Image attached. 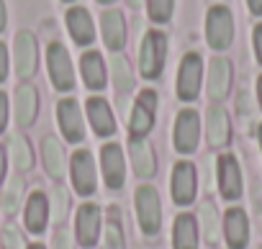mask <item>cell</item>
I'll list each match as a JSON object with an SVG mask.
<instances>
[{"instance_id": "obj_1", "label": "cell", "mask_w": 262, "mask_h": 249, "mask_svg": "<svg viewBox=\"0 0 262 249\" xmlns=\"http://www.w3.org/2000/svg\"><path fill=\"white\" fill-rule=\"evenodd\" d=\"M167 59V36L162 31H147L139 47V70L147 80H157Z\"/></svg>"}, {"instance_id": "obj_2", "label": "cell", "mask_w": 262, "mask_h": 249, "mask_svg": "<svg viewBox=\"0 0 262 249\" xmlns=\"http://www.w3.org/2000/svg\"><path fill=\"white\" fill-rule=\"evenodd\" d=\"M134 200H137L139 229H142L147 236L160 234V229H162V203H160L157 190H155L152 185H139Z\"/></svg>"}, {"instance_id": "obj_3", "label": "cell", "mask_w": 262, "mask_h": 249, "mask_svg": "<svg viewBox=\"0 0 262 249\" xmlns=\"http://www.w3.org/2000/svg\"><path fill=\"white\" fill-rule=\"evenodd\" d=\"M206 39L208 47L221 52L229 49L234 41V16L226 6H213L206 16Z\"/></svg>"}, {"instance_id": "obj_4", "label": "cell", "mask_w": 262, "mask_h": 249, "mask_svg": "<svg viewBox=\"0 0 262 249\" xmlns=\"http://www.w3.org/2000/svg\"><path fill=\"white\" fill-rule=\"evenodd\" d=\"M155 113H157V93L155 90H142L139 98L134 100L131 108V118H128V134L131 139H144L152 126H155Z\"/></svg>"}, {"instance_id": "obj_5", "label": "cell", "mask_w": 262, "mask_h": 249, "mask_svg": "<svg viewBox=\"0 0 262 249\" xmlns=\"http://www.w3.org/2000/svg\"><path fill=\"white\" fill-rule=\"evenodd\" d=\"M201 77H203V59L198 52H188L178 70V95L180 100H195L201 93Z\"/></svg>"}, {"instance_id": "obj_6", "label": "cell", "mask_w": 262, "mask_h": 249, "mask_svg": "<svg viewBox=\"0 0 262 249\" xmlns=\"http://www.w3.org/2000/svg\"><path fill=\"white\" fill-rule=\"evenodd\" d=\"M47 64H49V77L54 82L57 90H72L75 87V72H72V62L67 49L59 41H52L47 49Z\"/></svg>"}, {"instance_id": "obj_7", "label": "cell", "mask_w": 262, "mask_h": 249, "mask_svg": "<svg viewBox=\"0 0 262 249\" xmlns=\"http://www.w3.org/2000/svg\"><path fill=\"white\" fill-rule=\"evenodd\" d=\"M198 139H201V116L190 108L180 110L175 121V149L180 154H193L198 149Z\"/></svg>"}, {"instance_id": "obj_8", "label": "cell", "mask_w": 262, "mask_h": 249, "mask_svg": "<svg viewBox=\"0 0 262 249\" xmlns=\"http://www.w3.org/2000/svg\"><path fill=\"white\" fill-rule=\"evenodd\" d=\"M57 121H59V129L64 134L67 142L77 144L85 139V123H82V110L77 105L75 98H64L57 103Z\"/></svg>"}, {"instance_id": "obj_9", "label": "cell", "mask_w": 262, "mask_h": 249, "mask_svg": "<svg viewBox=\"0 0 262 249\" xmlns=\"http://www.w3.org/2000/svg\"><path fill=\"white\" fill-rule=\"evenodd\" d=\"M72 185L75 190L88 198L95 193L98 183H95V162H93V154L88 149H77L72 154Z\"/></svg>"}, {"instance_id": "obj_10", "label": "cell", "mask_w": 262, "mask_h": 249, "mask_svg": "<svg viewBox=\"0 0 262 249\" xmlns=\"http://www.w3.org/2000/svg\"><path fill=\"white\" fill-rule=\"evenodd\" d=\"M98 234H100V208L95 203H82L75 216V236L85 249H90L98 244Z\"/></svg>"}, {"instance_id": "obj_11", "label": "cell", "mask_w": 262, "mask_h": 249, "mask_svg": "<svg viewBox=\"0 0 262 249\" xmlns=\"http://www.w3.org/2000/svg\"><path fill=\"white\" fill-rule=\"evenodd\" d=\"M13 59L16 72L21 80H29L36 72V36L31 31H18L13 41Z\"/></svg>"}, {"instance_id": "obj_12", "label": "cell", "mask_w": 262, "mask_h": 249, "mask_svg": "<svg viewBox=\"0 0 262 249\" xmlns=\"http://www.w3.org/2000/svg\"><path fill=\"white\" fill-rule=\"evenodd\" d=\"M100 165H103V180L111 190H118L126 180V165H123V152L118 144H105L100 149Z\"/></svg>"}, {"instance_id": "obj_13", "label": "cell", "mask_w": 262, "mask_h": 249, "mask_svg": "<svg viewBox=\"0 0 262 249\" xmlns=\"http://www.w3.org/2000/svg\"><path fill=\"white\" fill-rule=\"evenodd\" d=\"M219 190L226 200H236L242 195V170L231 154L219 157Z\"/></svg>"}, {"instance_id": "obj_14", "label": "cell", "mask_w": 262, "mask_h": 249, "mask_svg": "<svg viewBox=\"0 0 262 249\" xmlns=\"http://www.w3.org/2000/svg\"><path fill=\"white\" fill-rule=\"evenodd\" d=\"M208 98L211 100H224L229 87H231V62L226 57H213L208 64Z\"/></svg>"}, {"instance_id": "obj_15", "label": "cell", "mask_w": 262, "mask_h": 249, "mask_svg": "<svg viewBox=\"0 0 262 249\" xmlns=\"http://www.w3.org/2000/svg\"><path fill=\"white\" fill-rule=\"evenodd\" d=\"M172 198L178 206H188L195 198V167L190 162H178L172 170Z\"/></svg>"}, {"instance_id": "obj_16", "label": "cell", "mask_w": 262, "mask_h": 249, "mask_svg": "<svg viewBox=\"0 0 262 249\" xmlns=\"http://www.w3.org/2000/svg\"><path fill=\"white\" fill-rule=\"evenodd\" d=\"M224 236L226 244L231 249H244L247 239H249V223H247V213L242 208H229L226 218H224Z\"/></svg>"}, {"instance_id": "obj_17", "label": "cell", "mask_w": 262, "mask_h": 249, "mask_svg": "<svg viewBox=\"0 0 262 249\" xmlns=\"http://www.w3.org/2000/svg\"><path fill=\"white\" fill-rule=\"evenodd\" d=\"M39 113V93L34 85L24 82L16 87V121L18 126H31Z\"/></svg>"}, {"instance_id": "obj_18", "label": "cell", "mask_w": 262, "mask_h": 249, "mask_svg": "<svg viewBox=\"0 0 262 249\" xmlns=\"http://www.w3.org/2000/svg\"><path fill=\"white\" fill-rule=\"evenodd\" d=\"M206 137L213 147H224L231 137V123L221 105H211L206 110Z\"/></svg>"}, {"instance_id": "obj_19", "label": "cell", "mask_w": 262, "mask_h": 249, "mask_svg": "<svg viewBox=\"0 0 262 249\" xmlns=\"http://www.w3.org/2000/svg\"><path fill=\"white\" fill-rule=\"evenodd\" d=\"M67 29H70V36L75 39V44L80 47H88L95 41V26H93V18L85 8H70L67 11Z\"/></svg>"}, {"instance_id": "obj_20", "label": "cell", "mask_w": 262, "mask_h": 249, "mask_svg": "<svg viewBox=\"0 0 262 249\" xmlns=\"http://www.w3.org/2000/svg\"><path fill=\"white\" fill-rule=\"evenodd\" d=\"M49 198L44 193H31L29 203H26V213H24V221H26V229L31 234H41L47 229V221H49Z\"/></svg>"}, {"instance_id": "obj_21", "label": "cell", "mask_w": 262, "mask_h": 249, "mask_svg": "<svg viewBox=\"0 0 262 249\" xmlns=\"http://www.w3.org/2000/svg\"><path fill=\"white\" fill-rule=\"evenodd\" d=\"M88 121L93 123V131L98 137H113L116 121L103 98H88Z\"/></svg>"}, {"instance_id": "obj_22", "label": "cell", "mask_w": 262, "mask_h": 249, "mask_svg": "<svg viewBox=\"0 0 262 249\" xmlns=\"http://www.w3.org/2000/svg\"><path fill=\"white\" fill-rule=\"evenodd\" d=\"M100 29H103V41H105L108 49H113V52L123 49V44H126V24H123L121 11H105L100 16Z\"/></svg>"}, {"instance_id": "obj_23", "label": "cell", "mask_w": 262, "mask_h": 249, "mask_svg": "<svg viewBox=\"0 0 262 249\" xmlns=\"http://www.w3.org/2000/svg\"><path fill=\"white\" fill-rule=\"evenodd\" d=\"M41 157H44V167H47V172H49L54 180H62L64 167H67V154H64L62 142L54 139V137H47V139L41 142Z\"/></svg>"}, {"instance_id": "obj_24", "label": "cell", "mask_w": 262, "mask_h": 249, "mask_svg": "<svg viewBox=\"0 0 262 249\" xmlns=\"http://www.w3.org/2000/svg\"><path fill=\"white\" fill-rule=\"evenodd\" d=\"M80 72H82V80L90 90L105 87V64H103V57L98 52H85L80 57Z\"/></svg>"}, {"instance_id": "obj_25", "label": "cell", "mask_w": 262, "mask_h": 249, "mask_svg": "<svg viewBox=\"0 0 262 249\" xmlns=\"http://www.w3.org/2000/svg\"><path fill=\"white\" fill-rule=\"evenodd\" d=\"M172 246L175 249H198V223L190 213H180L175 218Z\"/></svg>"}, {"instance_id": "obj_26", "label": "cell", "mask_w": 262, "mask_h": 249, "mask_svg": "<svg viewBox=\"0 0 262 249\" xmlns=\"http://www.w3.org/2000/svg\"><path fill=\"white\" fill-rule=\"evenodd\" d=\"M131 162H134V172L139 177H152L157 172V160H155V149L137 139V142H131Z\"/></svg>"}, {"instance_id": "obj_27", "label": "cell", "mask_w": 262, "mask_h": 249, "mask_svg": "<svg viewBox=\"0 0 262 249\" xmlns=\"http://www.w3.org/2000/svg\"><path fill=\"white\" fill-rule=\"evenodd\" d=\"M198 221H201V229H203V236L208 244H216L219 236H221V218H219V211L211 200H203L198 206Z\"/></svg>"}, {"instance_id": "obj_28", "label": "cell", "mask_w": 262, "mask_h": 249, "mask_svg": "<svg viewBox=\"0 0 262 249\" xmlns=\"http://www.w3.org/2000/svg\"><path fill=\"white\" fill-rule=\"evenodd\" d=\"M8 149H11V160H13V165L18 167V172H29V170L34 167V152H31V144H29L26 137L11 134Z\"/></svg>"}, {"instance_id": "obj_29", "label": "cell", "mask_w": 262, "mask_h": 249, "mask_svg": "<svg viewBox=\"0 0 262 249\" xmlns=\"http://www.w3.org/2000/svg\"><path fill=\"white\" fill-rule=\"evenodd\" d=\"M111 72H113V85H116L118 95L131 93V87H134V75H131V67H128L126 57L113 54L111 57Z\"/></svg>"}, {"instance_id": "obj_30", "label": "cell", "mask_w": 262, "mask_h": 249, "mask_svg": "<svg viewBox=\"0 0 262 249\" xmlns=\"http://www.w3.org/2000/svg\"><path fill=\"white\" fill-rule=\"evenodd\" d=\"M21 198H24V180L11 177L6 190H3V198H0V208H3L6 213H16L21 208Z\"/></svg>"}, {"instance_id": "obj_31", "label": "cell", "mask_w": 262, "mask_h": 249, "mask_svg": "<svg viewBox=\"0 0 262 249\" xmlns=\"http://www.w3.org/2000/svg\"><path fill=\"white\" fill-rule=\"evenodd\" d=\"M49 211H52V218L62 226V221L67 218V211H70V193H67L62 185H54V188H52V203H49Z\"/></svg>"}, {"instance_id": "obj_32", "label": "cell", "mask_w": 262, "mask_h": 249, "mask_svg": "<svg viewBox=\"0 0 262 249\" xmlns=\"http://www.w3.org/2000/svg\"><path fill=\"white\" fill-rule=\"evenodd\" d=\"M175 0H147V13L155 24H167L172 18Z\"/></svg>"}, {"instance_id": "obj_33", "label": "cell", "mask_w": 262, "mask_h": 249, "mask_svg": "<svg viewBox=\"0 0 262 249\" xmlns=\"http://www.w3.org/2000/svg\"><path fill=\"white\" fill-rule=\"evenodd\" d=\"M103 249H123V231H121L118 221H108V223H105Z\"/></svg>"}, {"instance_id": "obj_34", "label": "cell", "mask_w": 262, "mask_h": 249, "mask_svg": "<svg viewBox=\"0 0 262 249\" xmlns=\"http://www.w3.org/2000/svg\"><path fill=\"white\" fill-rule=\"evenodd\" d=\"M3 249H26V239L16 223H8L3 229Z\"/></svg>"}, {"instance_id": "obj_35", "label": "cell", "mask_w": 262, "mask_h": 249, "mask_svg": "<svg viewBox=\"0 0 262 249\" xmlns=\"http://www.w3.org/2000/svg\"><path fill=\"white\" fill-rule=\"evenodd\" d=\"M52 249H72V234L64 229V226H59L57 231H54V239H52Z\"/></svg>"}, {"instance_id": "obj_36", "label": "cell", "mask_w": 262, "mask_h": 249, "mask_svg": "<svg viewBox=\"0 0 262 249\" xmlns=\"http://www.w3.org/2000/svg\"><path fill=\"white\" fill-rule=\"evenodd\" d=\"M252 41H254V54H257V62L262 64V24L254 26L252 31Z\"/></svg>"}, {"instance_id": "obj_37", "label": "cell", "mask_w": 262, "mask_h": 249, "mask_svg": "<svg viewBox=\"0 0 262 249\" xmlns=\"http://www.w3.org/2000/svg\"><path fill=\"white\" fill-rule=\"evenodd\" d=\"M6 126H8V98L0 90V131H6Z\"/></svg>"}, {"instance_id": "obj_38", "label": "cell", "mask_w": 262, "mask_h": 249, "mask_svg": "<svg viewBox=\"0 0 262 249\" xmlns=\"http://www.w3.org/2000/svg\"><path fill=\"white\" fill-rule=\"evenodd\" d=\"M8 77V49H6V44L0 41V82H3Z\"/></svg>"}, {"instance_id": "obj_39", "label": "cell", "mask_w": 262, "mask_h": 249, "mask_svg": "<svg viewBox=\"0 0 262 249\" xmlns=\"http://www.w3.org/2000/svg\"><path fill=\"white\" fill-rule=\"evenodd\" d=\"M247 6L254 16H262V0H247Z\"/></svg>"}, {"instance_id": "obj_40", "label": "cell", "mask_w": 262, "mask_h": 249, "mask_svg": "<svg viewBox=\"0 0 262 249\" xmlns=\"http://www.w3.org/2000/svg\"><path fill=\"white\" fill-rule=\"evenodd\" d=\"M6 152H3V147H0V183H3L6 180Z\"/></svg>"}, {"instance_id": "obj_41", "label": "cell", "mask_w": 262, "mask_h": 249, "mask_svg": "<svg viewBox=\"0 0 262 249\" xmlns=\"http://www.w3.org/2000/svg\"><path fill=\"white\" fill-rule=\"evenodd\" d=\"M6 24H8V13H6V3L0 0V31L6 29Z\"/></svg>"}, {"instance_id": "obj_42", "label": "cell", "mask_w": 262, "mask_h": 249, "mask_svg": "<svg viewBox=\"0 0 262 249\" xmlns=\"http://www.w3.org/2000/svg\"><path fill=\"white\" fill-rule=\"evenodd\" d=\"M257 98H259V105H262V75L257 77Z\"/></svg>"}, {"instance_id": "obj_43", "label": "cell", "mask_w": 262, "mask_h": 249, "mask_svg": "<svg viewBox=\"0 0 262 249\" xmlns=\"http://www.w3.org/2000/svg\"><path fill=\"white\" fill-rule=\"evenodd\" d=\"M126 3H128V6H131V8H139V6H142V3H144V0H126Z\"/></svg>"}, {"instance_id": "obj_44", "label": "cell", "mask_w": 262, "mask_h": 249, "mask_svg": "<svg viewBox=\"0 0 262 249\" xmlns=\"http://www.w3.org/2000/svg\"><path fill=\"white\" fill-rule=\"evenodd\" d=\"M29 249H44V246H41V244H31Z\"/></svg>"}, {"instance_id": "obj_45", "label": "cell", "mask_w": 262, "mask_h": 249, "mask_svg": "<svg viewBox=\"0 0 262 249\" xmlns=\"http://www.w3.org/2000/svg\"><path fill=\"white\" fill-rule=\"evenodd\" d=\"M259 147H262V126H259Z\"/></svg>"}, {"instance_id": "obj_46", "label": "cell", "mask_w": 262, "mask_h": 249, "mask_svg": "<svg viewBox=\"0 0 262 249\" xmlns=\"http://www.w3.org/2000/svg\"><path fill=\"white\" fill-rule=\"evenodd\" d=\"M98 3H113V0H98Z\"/></svg>"}, {"instance_id": "obj_47", "label": "cell", "mask_w": 262, "mask_h": 249, "mask_svg": "<svg viewBox=\"0 0 262 249\" xmlns=\"http://www.w3.org/2000/svg\"><path fill=\"white\" fill-rule=\"evenodd\" d=\"M64 3H75V0H64Z\"/></svg>"}]
</instances>
